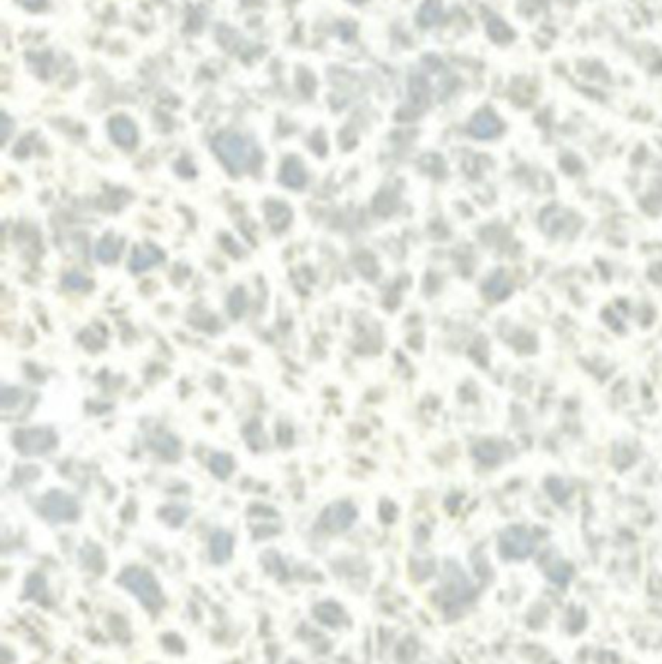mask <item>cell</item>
Listing matches in <instances>:
<instances>
[{"mask_svg": "<svg viewBox=\"0 0 662 664\" xmlns=\"http://www.w3.org/2000/svg\"><path fill=\"white\" fill-rule=\"evenodd\" d=\"M214 152L222 164L228 167L230 173H243L247 167L251 166V159L255 156L252 146L249 144V140L235 134V132H222L214 138Z\"/></svg>", "mask_w": 662, "mask_h": 664, "instance_id": "cell-1", "label": "cell"}, {"mask_svg": "<svg viewBox=\"0 0 662 664\" xmlns=\"http://www.w3.org/2000/svg\"><path fill=\"white\" fill-rule=\"evenodd\" d=\"M119 583L137 596L148 610H158L161 606V591L156 579L148 569L142 567H129L123 571V575L119 577Z\"/></svg>", "mask_w": 662, "mask_h": 664, "instance_id": "cell-2", "label": "cell"}, {"mask_svg": "<svg viewBox=\"0 0 662 664\" xmlns=\"http://www.w3.org/2000/svg\"><path fill=\"white\" fill-rule=\"evenodd\" d=\"M16 449L23 455H43L57 445V435L49 427L20 429L14 435Z\"/></svg>", "mask_w": 662, "mask_h": 664, "instance_id": "cell-3", "label": "cell"}, {"mask_svg": "<svg viewBox=\"0 0 662 664\" xmlns=\"http://www.w3.org/2000/svg\"><path fill=\"white\" fill-rule=\"evenodd\" d=\"M41 511L47 519L55 523H68V520L78 519L80 507L73 496H68L65 491L53 490L43 498Z\"/></svg>", "mask_w": 662, "mask_h": 664, "instance_id": "cell-4", "label": "cell"}, {"mask_svg": "<svg viewBox=\"0 0 662 664\" xmlns=\"http://www.w3.org/2000/svg\"><path fill=\"white\" fill-rule=\"evenodd\" d=\"M358 519V511L352 503L348 501H336L323 511L321 515V525L329 532H342L352 527L353 520Z\"/></svg>", "mask_w": 662, "mask_h": 664, "instance_id": "cell-5", "label": "cell"}, {"mask_svg": "<svg viewBox=\"0 0 662 664\" xmlns=\"http://www.w3.org/2000/svg\"><path fill=\"white\" fill-rule=\"evenodd\" d=\"M533 550V540L526 530L518 527L507 528L501 536V552L509 557H525Z\"/></svg>", "mask_w": 662, "mask_h": 664, "instance_id": "cell-6", "label": "cell"}, {"mask_svg": "<svg viewBox=\"0 0 662 664\" xmlns=\"http://www.w3.org/2000/svg\"><path fill=\"white\" fill-rule=\"evenodd\" d=\"M109 134L113 138V142L121 148H134L138 142L137 124L132 123L129 117H113L109 121Z\"/></svg>", "mask_w": 662, "mask_h": 664, "instance_id": "cell-7", "label": "cell"}, {"mask_svg": "<svg viewBox=\"0 0 662 664\" xmlns=\"http://www.w3.org/2000/svg\"><path fill=\"white\" fill-rule=\"evenodd\" d=\"M159 262H164V251L159 247L151 245V243H142L130 255L129 268L132 272H144Z\"/></svg>", "mask_w": 662, "mask_h": 664, "instance_id": "cell-8", "label": "cell"}, {"mask_svg": "<svg viewBox=\"0 0 662 664\" xmlns=\"http://www.w3.org/2000/svg\"><path fill=\"white\" fill-rule=\"evenodd\" d=\"M282 185L289 188H303L307 183V173L299 158H286L280 169Z\"/></svg>", "mask_w": 662, "mask_h": 664, "instance_id": "cell-9", "label": "cell"}, {"mask_svg": "<svg viewBox=\"0 0 662 664\" xmlns=\"http://www.w3.org/2000/svg\"><path fill=\"white\" fill-rule=\"evenodd\" d=\"M233 552V538L225 530H218L210 538V556L216 563L228 562Z\"/></svg>", "mask_w": 662, "mask_h": 664, "instance_id": "cell-10", "label": "cell"}, {"mask_svg": "<svg viewBox=\"0 0 662 664\" xmlns=\"http://www.w3.org/2000/svg\"><path fill=\"white\" fill-rule=\"evenodd\" d=\"M265 214H267L268 224H270L274 231L286 230L289 222H292V210H289V206L284 203H278V200L267 203Z\"/></svg>", "mask_w": 662, "mask_h": 664, "instance_id": "cell-11", "label": "cell"}, {"mask_svg": "<svg viewBox=\"0 0 662 664\" xmlns=\"http://www.w3.org/2000/svg\"><path fill=\"white\" fill-rule=\"evenodd\" d=\"M124 241L121 237H113V235H105L101 239L100 243L95 245V257L101 260L103 264H113L119 260V255L123 251Z\"/></svg>", "mask_w": 662, "mask_h": 664, "instance_id": "cell-12", "label": "cell"}, {"mask_svg": "<svg viewBox=\"0 0 662 664\" xmlns=\"http://www.w3.org/2000/svg\"><path fill=\"white\" fill-rule=\"evenodd\" d=\"M470 129H472V134H476L478 138H491L499 132L501 124H499V121H497L493 113L484 111V113H478V115L474 117Z\"/></svg>", "mask_w": 662, "mask_h": 664, "instance_id": "cell-13", "label": "cell"}, {"mask_svg": "<svg viewBox=\"0 0 662 664\" xmlns=\"http://www.w3.org/2000/svg\"><path fill=\"white\" fill-rule=\"evenodd\" d=\"M150 447L164 459H175L179 455V441L169 434H159L150 441Z\"/></svg>", "mask_w": 662, "mask_h": 664, "instance_id": "cell-14", "label": "cell"}, {"mask_svg": "<svg viewBox=\"0 0 662 664\" xmlns=\"http://www.w3.org/2000/svg\"><path fill=\"white\" fill-rule=\"evenodd\" d=\"M315 616H317V620L321 623H326V626H340L342 620H344V612L340 610L338 604H334V602H323V604H319L315 608Z\"/></svg>", "mask_w": 662, "mask_h": 664, "instance_id": "cell-15", "label": "cell"}, {"mask_svg": "<svg viewBox=\"0 0 662 664\" xmlns=\"http://www.w3.org/2000/svg\"><path fill=\"white\" fill-rule=\"evenodd\" d=\"M210 470L214 472V476L225 480L233 470V459L228 453H214L210 459Z\"/></svg>", "mask_w": 662, "mask_h": 664, "instance_id": "cell-16", "label": "cell"}, {"mask_svg": "<svg viewBox=\"0 0 662 664\" xmlns=\"http://www.w3.org/2000/svg\"><path fill=\"white\" fill-rule=\"evenodd\" d=\"M441 18V2L439 0H427L422 10H420V16H417V20L422 26H433V23L439 22Z\"/></svg>", "mask_w": 662, "mask_h": 664, "instance_id": "cell-17", "label": "cell"}, {"mask_svg": "<svg viewBox=\"0 0 662 664\" xmlns=\"http://www.w3.org/2000/svg\"><path fill=\"white\" fill-rule=\"evenodd\" d=\"M488 294L491 297H496V299H501V297L509 294V286H507V280H505V276L501 272H497V274L490 278V282H488Z\"/></svg>", "mask_w": 662, "mask_h": 664, "instance_id": "cell-18", "label": "cell"}, {"mask_svg": "<svg viewBox=\"0 0 662 664\" xmlns=\"http://www.w3.org/2000/svg\"><path fill=\"white\" fill-rule=\"evenodd\" d=\"M247 309V296L243 288H237L231 291L230 296V313L233 317H241L243 311Z\"/></svg>", "mask_w": 662, "mask_h": 664, "instance_id": "cell-19", "label": "cell"}, {"mask_svg": "<svg viewBox=\"0 0 662 664\" xmlns=\"http://www.w3.org/2000/svg\"><path fill=\"white\" fill-rule=\"evenodd\" d=\"M63 282H65L66 288L73 289V291H84V289L90 288V280L82 272H68V274H65Z\"/></svg>", "mask_w": 662, "mask_h": 664, "instance_id": "cell-20", "label": "cell"}, {"mask_svg": "<svg viewBox=\"0 0 662 664\" xmlns=\"http://www.w3.org/2000/svg\"><path fill=\"white\" fill-rule=\"evenodd\" d=\"M20 398H22V390L14 389V387H4V389H2V395H0L2 408H4V410H10L12 406H16L20 402Z\"/></svg>", "mask_w": 662, "mask_h": 664, "instance_id": "cell-21", "label": "cell"}, {"mask_svg": "<svg viewBox=\"0 0 662 664\" xmlns=\"http://www.w3.org/2000/svg\"><path fill=\"white\" fill-rule=\"evenodd\" d=\"M8 129H10V121H8V117L4 115V140H6V138H8V132H10V130H8Z\"/></svg>", "mask_w": 662, "mask_h": 664, "instance_id": "cell-22", "label": "cell"}, {"mask_svg": "<svg viewBox=\"0 0 662 664\" xmlns=\"http://www.w3.org/2000/svg\"><path fill=\"white\" fill-rule=\"evenodd\" d=\"M289 664H297V663H289Z\"/></svg>", "mask_w": 662, "mask_h": 664, "instance_id": "cell-23", "label": "cell"}]
</instances>
